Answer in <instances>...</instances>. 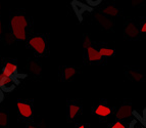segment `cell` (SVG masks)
Returning a JSON list of instances; mask_svg holds the SVG:
<instances>
[{"label": "cell", "mask_w": 146, "mask_h": 128, "mask_svg": "<svg viewBox=\"0 0 146 128\" xmlns=\"http://www.w3.org/2000/svg\"><path fill=\"white\" fill-rule=\"evenodd\" d=\"M95 17L97 19V21L103 26V27L107 28V29H110V28L112 27V22L108 20L107 17H105L103 13H97V15H95Z\"/></svg>", "instance_id": "9c48e42d"}, {"label": "cell", "mask_w": 146, "mask_h": 128, "mask_svg": "<svg viewBox=\"0 0 146 128\" xmlns=\"http://www.w3.org/2000/svg\"><path fill=\"white\" fill-rule=\"evenodd\" d=\"M4 68L7 70L8 72H9L10 74L13 75L15 77L17 76V72H19V71H17V66L15 64V63H11V62L6 63V64H5V66H4Z\"/></svg>", "instance_id": "4fadbf2b"}, {"label": "cell", "mask_w": 146, "mask_h": 128, "mask_svg": "<svg viewBox=\"0 0 146 128\" xmlns=\"http://www.w3.org/2000/svg\"><path fill=\"white\" fill-rule=\"evenodd\" d=\"M100 54L102 55V57H112L113 54H115V49H112V48H108V47H101L99 49Z\"/></svg>", "instance_id": "5bb4252c"}, {"label": "cell", "mask_w": 146, "mask_h": 128, "mask_svg": "<svg viewBox=\"0 0 146 128\" xmlns=\"http://www.w3.org/2000/svg\"><path fill=\"white\" fill-rule=\"evenodd\" d=\"M8 124V114L6 112L0 113V127H5Z\"/></svg>", "instance_id": "e0dca14e"}, {"label": "cell", "mask_w": 146, "mask_h": 128, "mask_svg": "<svg viewBox=\"0 0 146 128\" xmlns=\"http://www.w3.org/2000/svg\"><path fill=\"white\" fill-rule=\"evenodd\" d=\"M29 25L28 20L23 15H15L10 20V29L15 39L25 41L27 39V27Z\"/></svg>", "instance_id": "6da1fadb"}, {"label": "cell", "mask_w": 146, "mask_h": 128, "mask_svg": "<svg viewBox=\"0 0 146 128\" xmlns=\"http://www.w3.org/2000/svg\"><path fill=\"white\" fill-rule=\"evenodd\" d=\"M95 114L100 117H107L111 114V109L110 107L105 106V105H98L96 108H95Z\"/></svg>", "instance_id": "ba28073f"}, {"label": "cell", "mask_w": 146, "mask_h": 128, "mask_svg": "<svg viewBox=\"0 0 146 128\" xmlns=\"http://www.w3.org/2000/svg\"><path fill=\"white\" fill-rule=\"evenodd\" d=\"M2 33V25H1V22H0V34Z\"/></svg>", "instance_id": "cb8c5ba5"}, {"label": "cell", "mask_w": 146, "mask_h": 128, "mask_svg": "<svg viewBox=\"0 0 146 128\" xmlns=\"http://www.w3.org/2000/svg\"><path fill=\"white\" fill-rule=\"evenodd\" d=\"M125 34H126L128 37L136 38V37H138V35H139V29L134 24H128V25L126 26V28H125Z\"/></svg>", "instance_id": "52a82bcc"}, {"label": "cell", "mask_w": 146, "mask_h": 128, "mask_svg": "<svg viewBox=\"0 0 146 128\" xmlns=\"http://www.w3.org/2000/svg\"><path fill=\"white\" fill-rule=\"evenodd\" d=\"M73 7L75 9V11L77 13V15L79 17H81V15L83 13V11L86 9V6L82 2H79V1H73Z\"/></svg>", "instance_id": "7c38bea8"}, {"label": "cell", "mask_w": 146, "mask_h": 128, "mask_svg": "<svg viewBox=\"0 0 146 128\" xmlns=\"http://www.w3.org/2000/svg\"><path fill=\"white\" fill-rule=\"evenodd\" d=\"M87 57L90 62H99L102 59V55L100 54L99 49H96L95 47L90 46L87 48Z\"/></svg>", "instance_id": "8992f818"}, {"label": "cell", "mask_w": 146, "mask_h": 128, "mask_svg": "<svg viewBox=\"0 0 146 128\" xmlns=\"http://www.w3.org/2000/svg\"><path fill=\"white\" fill-rule=\"evenodd\" d=\"M19 80L17 78H12L7 75H5L3 72L0 73V89L3 92H10L15 88Z\"/></svg>", "instance_id": "7a4b0ae2"}, {"label": "cell", "mask_w": 146, "mask_h": 128, "mask_svg": "<svg viewBox=\"0 0 146 128\" xmlns=\"http://www.w3.org/2000/svg\"><path fill=\"white\" fill-rule=\"evenodd\" d=\"M90 46H91V39L89 36H86V37L84 38V47L87 49V48H89Z\"/></svg>", "instance_id": "ffe728a7"}, {"label": "cell", "mask_w": 146, "mask_h": 128, "mask_svg": "<svg viewBox=\"0 0 146 128\" xmlns=\"http://www.w3.org/2000/svg\"><path fill=\"white\" fill-rule=\"evenodd\" d=\"M132 113H133V109H132L131 105H124L121 108L117 109V114H115V117L119 120L122 119H126L131 117Z\"/></svg>", "instance_id": "5b68a950"}, {"label": "cell", "mask_w": 146, "mask_h": 128, "mask_svg": "<svg viewBox=\"0 0 146 128\" xmlns=\"http://www.w3.org/2000/svg\"><path fill=\"white\" fill-rule=\"evenodd\" d=\"M140 32L146 33V22L143 23V24L141 25V28H140Z\"/></svg>", "instance_id": "7402d4cb"}, {"label": "cell", "mask_w": 146, "mask_h": 128, "mask_svg": "<svg viewBox=\"0 0 146 128\" xmlns=\"http://www.w3.org/2000/svg\"><path fill=\"white\" fill-rule=\"evenodd\" d=\"M29 70L33 73V74H39L41 72V67L38 63L36 62H31L29 64Z\"/></svg>", "instance_id": "2e32d148"}, {"label": "cell", "mask_w": 146, "mask_h": 128, "mask_svg": "<svg viewBox=\"0 0 146 128\" xmlns=\"http://www.w3.org/2000/svg\"><path fill=\"white\" fill-rule=\"evenodd\" d=\"M3 99H4V94H3V91L0 89V103H1Z\"/></svg>", "instance_id": "603a6c76"}, {"label": "cell", "mask_w": 146, "mask_h": 128, "mask_svg": "<svg viewBox=\"0 0 146 128\" xmlns=\"http://www.w3.org/2000/svg\"><path fill=\"white\" fill-rule=\"evenodd\" d=\"M77 128H85V126H84V125H80L79 127H77Z\"/></svg>", "instance_id": "484cf974"}, {"label": "cell", "mask_w": 146, "mask_h": 128, "mask_svg": "<svg viewBox=\"0 0 146 128\" xmlns=\"http://www.w3.org/2000/svg\"><path fill=\"white\" fill-rule=\"evenodd\" d=\"M79 112H80V107L76 106V105H71L68 107V116L71 119L75 118L76 116L78 115Z\"/></svg>", "instance_id": "9a60e30c"}, {"label": "cell", "mask_w": 146, "mask_h": 128, "mask_svg": "<svg viewBox=\"0 0 146 128\" xmlns=\"http://www.w3.org/2000/svg\"><path fill=\"white\" fill-rule=\"evenodd\" d=\"M129 127L130 128H144V126L142 125L138 120H132Z\"/></svg>", "instance_id": "d6986e66"}, {"label": "cell", "mask_w": 146, "mask_h": 128, "mask_svg": "<svg viewBox=\"0 0 146 128\" xmlns=\"http://www.w3.org/2000/svg\"><path fill=\"white\" fill-rule=\"evenodd\" d=\"M102 13L104 15H108V17H115L119 13V9L113 5H108L103 9Z\"/></svg>", "instance_id": "30bf717a"}, {"label": "cell", "mask_w": 146, "mask_h": 128, "mask_svg": "<svg viewBox=\"0 0 146 128\" xmlns=\"http://www.w3.org/2000/svg\"><path fill=\"white\" fill-rule=\"evenodd\" d=\"M29 45L38 54H44L46 52V41L42 36H34L29 40Z\"/></svg>", "instance_id": "3957f363"}, {"label": "cell", "mask_w": 146, "mask_h": 128, "mask_svg": "<svg viewBox=\"0 0 146 128\" xmlns=\"http://www.w3.org/2000/svg\"><path fill=\"white\" fill-rule=\"evenodd\" d=\"M110 128H126V126H125V124L122 123L121 121H117L115 123H113L110 126Z\"/></svg>", "instance_id": "44dd1931"}, {"label": "cell", "mask_w": 146, "mask_h": 128, "mask_svg": "<svg viewBox=\"0 0 146 128\" xmlns=\"http://www.w3.org/2000/svg\"><path fill=\"white\" fill-rule=\"evenodd\" d=\"M28 128H38V127H36V126H33V125H29V126H28Z\"/></svg>", "instance_id": "d4e9b609"}, {"label": "cell", "mask_w": 146, "mask_h": 128, "mask_svg": "<svg viewBox=\"0 0 146 128\" xmlns=\"http://www.w3.org/2000/svg\"><path fill=\"white\" fill-rule=\"evenodd\" d=\"M17 110H19V113L22 117L24 118H30L33 115V109L30 103H25V101H17Z\"/></svg>", "instance_id": "277c9868"}, {"label": "cell", "mask_w": 146, "mask_h": 128, "mask_svg": "<svg viewBox=\"0 0 146 128\" xmlns=\"http://www.w3.org/2000/svg\"><path fill=\"white\" fill-rule=\"evenodd\" d=\"M0 6H1V5H0Z\"/></svg>", "instance_id": "4316f807"}, {"label": "cell", "mask_w": 146, "mask_h": 128, "mask_svg": "<svg viewBox=\"0 0 146 128\" xmlns=\"http://www.w3.org/2000/svg\"><path fill=\"white\" fill-rule=\"evenodd\" d=\"M129 75L133 80H136V81H141L142 79H143V76L137 71H130Z\"/></svg>", "instance_id": "ac0fdd59"}, {"label": "cell", "mask_w": 146, "mask_h": 128, "mask_svg": "<svg viewBox=\"0 0 146 128\" xmlns=\"http://www.w3.org/2000/svg\"><path fill=\"white\" fill-rule=\"evenodd\" d=\"M76 73H77V71H76L75 68H73V67H68V68H66V69L63 70V78H64V80H66V81H68V80H71L76 75Z\"/></svg>", "instance_id": "8fae6325"}]
</instances>
